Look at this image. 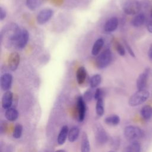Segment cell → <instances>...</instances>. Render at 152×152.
<instances>
[{"label":"cell","instance_id":"cell-7","mask_svg":"<svg viewBox=\"0 0 152 152\" xmlns=\"http://www.w3.org/2000/svg\"><path fill=\"white\" fill-rule=\"evenodd\" d=\"M94 135L96 140L99 144H104L108 141L107 134L100 125H98L96 126Z\"/></svg>","mask_w":152,"mask_h":152},{"label":"cell","instance_id":"cell-31","mask_svg":"<svg viewBox=\"0 0 152 152\" xmlns=\"http://www.w3.org/2000/svg\"><path fill=\"white\" fill-rule=\"evenodd\" d=\"M100 98H103V91L101 88H96V90L94 91V99L96 100H97L98 99H99Z\"/></svg>","mask_w":152,"mask_h":152},{"label":"cell","instance_id":"cell-5","mask_svg":"<svg viewBox=\"0 0 152 152\" xmlns=\"http://www.w3.org/2000/svg\"><path fill=\"white\" fill-rule=\"evenodd\" d=\"M122 9L127 15H135L140 11L141 5L138 0H126L123 5Z\"/></svg>","mask_w":152,"mask_h":152},{"label":"cell","instance_id":"cell-14","mask_svg":"<svg viewBox=\"0 0 152 152\" xmlns=\"http://www.w3.org/2000/svg\"><path fill=\"white\" fill-rule=\"evenodd\" d=\"M118 26V20L116 17H113L109 18L104 24V31L106 33H111L116 30Z\"/></svg>","mask_w":152,"mask_h":152},{"label":"cell","instance_id":"cell-33","mask_svg":"<svg viewBox=\"0 0 152 152\" xmlns=\"http://www.w3.org/2000/svg\"><path fill=\"white\" fill-rule=\"evenodd\" d=\"M124 43H125V47H126V49H127V50H128V52H129V53L132 56H133V57H135V54H134V52H133V50H132V49H131V48L129 46V45L127 43V42H124Z\"/></svg>","mask_w":152,"mask_h":152},{"label":"cell","instance_id":"cell-16","mask_svg":"<svg viewBox=\"0 0 152 152\" xmlns=\"http://www.w3.org/2000/svg\"><path fill=\"white\" fill-rule=\"evenodd\" d=\"M90 144L87 134L83 132L81 136V152H90Z\"/></svg>","mask_w":152,"mask_h":152},{"label":"cell","instance_id":"cell-9","mask_svg":"<svg viewBox=\"0 0 152 152\" xmlns=\"http://www.w3.org/2000/svg\"><path fill=\"white\" fill-rule=\"evenodd\" d=\"M150 72L149 68H145L144 71L140 74L137 78V88L138 90H143L145 87L147 83V80L148 77V74Z\"/></svg>","mask_w":152,"mask_h":152},{"label":"cell","instance_id":"cell-28","mask_svg":"<svg viewBox=\"0 0 152 152\" xmlns=\"http://www.w3.org/2000/svg\"><path fill=\"white\" fill-rule=\"evenodd\" d=\"M23 130V127L22 125H21L20 124H16L15 125V126L14 127V129H13V132H12L13 138H14L15 139L20 138L22 135Z\"/></svg>","mask_w":152,"mask_h":152},{"label":"cell","instance_id":"cell-12","mask_svg":"<svg viewBox=\"0 0 152 152\" xmlns=\"http://www.w3.org/2000/svg\"><path fill=\"white\" fill-rule=\"evenodd\" d=\"M13 102V93L11 91H5L2 97L1 104L4 109H8L12 106Z\"/></svg>","mask_w":152,"mask_h":152},{"label":"cell","instance_id":"cell-4","mask_svg":"<svg viewBox=\"0 0 152 152\" xmlns=\"http://www.w3.org/2000/svg\"><path fill=\"white\" fill-rule=\"evenodd\" d=\"M112 52L110 49H106L103 51L97 58L96 64L99 69H103L107 66L112 61Z\"/></svg>","mask_w":152,"mask_h":152},{"label":"cell","instance_id":"cell-10","mask_svg":"<svg viewBox=\"0 0 152 152\" xmlns=\"http://www.w3.org/2000/svg\"><path fill=\"white\" fill-rule=\"evenodd\" d=\"M12 76L9 73H5L1 75L0 79L1 88L3 91H9L11 87Z\"/></svg>","mask_w":152,"mask_h":152},{"label":"cell","instance_id":"cell-6","mask_svg":"<svg viewBox=\"0 0 152 152\" xmlns=\"http://www.w3.org/2000/svg\"><path fill=\"white\" fill-rule=\"evenodd\" d=\"M83 96H79L77 99V119L79 122H83L86 115V103Z\"/></svg>","mask_w":152,"mask_h":152},{"label":"cell","instance_id":"cell-30","mask_svg":"<svg viewBox=\"0 0 152 152\" xmlns=\"http://www.w3.org/2000/svg\"><path fill=\"white\" fill-rule=\"evenodd\" d=\"M115 47L116 51L118 53L121 55V56H124L125 54V50L124 48V46L119 43V42H116L115 44Z\"/></svg>","mask_w":152,"mask_h":152},{"label":"cell","instance_id":"cell-23","mask_svg":"<svg viewBox=\"0 0 152 152\" xmlns=\"http://www.w3.org/2000/svg\"><path fill=\"white\" fill-rule=\"evenodd\" d=\"M145 16L143 13H140L134 17L132 21L131 24L135 27H139L142 26L145 22Z\"/></svg>","mask_w":152,"mask_h":152},{"label":"cell","instance_id":"cell-17","mask_svg":"<svg viewBox=\"0 0 152 152\" xmlns=\"http://www.w3.org/2000/svg\"><path fill=\"white\" fill-rule=\"evenodd\" d=\"M5 116L8 121L13 122L17 119L18 117V112L16 109L10 107L5 110Z\"/></svg>","mask_w":152,"mask_h":152},{"label":"cell","instance_id":"cell-1","mask_svg":"<svg viewBox=\"0 0 152 152\" xmlns=\"http://www.w3.org/2000/svg\"><path fill=\"white\" fill-rule=\"evenodd\" d=\"M21 30L18 26L15 23L9 24L4 27V30L1 31V38L4 37L7 40L6 43L8 45L16 46L17 42L20 35Z\"/></svg>","mask_w":152,"mask_h":152},{"label":"cell","instance_id":"cell-27","mask_svg":"<svg viewBox=\"0 0 152 152\" xmlns=\"http://www.w3.org/2000/svg\"><path fill=\"white\" fill-rule=\"evenodd\" d=\"M102 81V77L100 74H95L90 79V86L91 88H94L97 87Z\"/></svg>","mask_w":152,"mask_h":152},{"label":"cell","instance_id":"cell-29","mask_svg":"<svg viewBox=\"0 0 152 152\" xmlns=\"http://www.w3.org/2000/svg\"><path fill=\"white\" fill-rule=\"evenodd\" d=\"M94 93L91 89L87 90L86 91H85L84 95H83V98L84 100L86 102H88L92 100L93 98H94Z\"/></svg>","mask_w":152,"mask_h":152},{"label":"cell","instance_id":"cell-2","mask_svg":"<svg viewBox=\"0 0 152 152\" xmlns=\"http://www.w3.org/2000/svg\"><path fill=\"white\" fill-rule=\"evenodd\" d=\"M149 92L145 90H139L134 93L129 99L128 104L129 106L135 107L144 103L149 97Z\"/></svg>","mask_w":152,"mask_h":152},{"label":"cell","instance_id":"cell-25","mask_svg":"<svg viewBox=\"0 0 152 152\" xmlns=\"http://www.w3.org/2000/svg\"><path fill=\"white\" fill-rule=\"evenodd\" d=\"M96 112L98 116L101 117L104 113V106L103 98H100L96 100Z\"/></svg>","mask_w":152,"mask_h":152},{"label":"cell","instance_id":"cell-19","mask_svg":"<svg viewBox=\"0 0 152 152\" xmlns=\"http://www.w3.org/2000/svg\"><path fill=\"white\" fill-rule=\"evenodd\" d=\"M80 135V129L77 126H73L69 130L68 135V141L70 142H75Z\"/></svg>","mask_w":152,"mask_h":152},{"label":"cell","instance_id":"cell-32","mask_svg":"<svg viewBox=\"0 0 152 152\" xmlns=\"http://www.w3.org/2000/svg\"><path fill=\"white\" fill-rule=\"evenodd\" d=\"M7 16V11L5 8L3 7H1L0 8V20L2 21Z\"/></svg>","mask_w":152,"mask_h":152},{"label":"cell","instance_id":"cell-15","mask_svg":"<svg viewBox=\"0 0 152 152\" xmlns=\"http://www.w3.org/2000/svg\"><path fill=\"white\" fill-rule=\"evenodd\" d=\"M68 132L69 129L67 125H65L62 126L57 137V142L59 145H63L65 142L68 138Z\"/></svg>","mask_w":152,"mask_h":152},{"label":"cell","instance_id":"cell-34","mask_svg":"<svg viewBox=\"0 0 152 152\" xmlns=\"http://www.w3.org/2000/svg\"><path fill=\"white\" fill-rule=\"evenodd\" d=\"M147 30L152 33V21H149L147 24Z\"/></svg>","mask_w":152,"mask_h":152},{"label":"cell","instance_id":"cell-21","mask_svg":"<svg viewBox=\"0 0 152 152\" xmlns=\"http://www.w3.org/2000/svg\"><path fill=\"white\" fill-rule=\"evenodd\" d=\"M121 121L120 117L115 114L111 115L105 118L104 122L108 125L111 126H116L119 124Z\"/></svg>","mask_w":152,"mask_h":152},{"label":"cell","instance_id":"cell-20","mask_svg":"<svg viewBox=\"0 0 152 152\" xmlns=\"http://www.w3.org/2000/svg\"><path fill=\"white\" fill-rule=\"evenodd\" d=\"M141 147L140 144L137 141H132L124 150V152H141Z\"/></svg>","mask_w":152,"mask_h":152},{"label":"cell","instance_id":"cell-35","mask_svg":"<svg viewBox=\"0 0 152 152\" xmlns=\"http://www.w3.org/2000/svg\"><path fill=\"white\" fill-rule=\"evenodd\" d=\"M148 56L150 60L152 61V44H151L148 50Z\"/></svg>","mask_w":152,"mask_h":152},{"label":"cell","instance_id":"cell-24","mask_svg":"<svg viewBox=\"0 0 152 152\" xmlns=\"http://www.w3.org/2000/svg\"><path fill=\"white\" fill-rule=\"evenodd\" d=\"M103 44H104V42L103 39L102 38L98 39L93 44L92 50H91L92 55L94 56L97 55L100 53V50H102L103 46Z\"/></svg>","mask_w":152,"mask_h":152},{"label":"cell","instance_id":"cell-36","mask_svg":"<svg viewBox=\"0 0 152 152\" xmlns=\"http://www.w3.org/2000/svg\"><path fill=\"white\" fill-rule=\"evenodd\" d=\"M112 144L114 147H118L119 146V141L118 140H114L112 141Z\"/></svg>","mask_w":152,"mask_h":152},{"label":"cell","instance_id":"cell-39","mask_svg":"<svg viewBox=\"0 0 152 152\" xmlns=\"http://www.w3.org/2000/svg\"><path fill=\"white\" fill-rule=\"evenodd\" d=\"M109 152H115V151H109Z\"/></svg>","mask_w":152,"mask_h":152},{"label":"cell","instance_id":"cell-37","mask_svg":"<svg viewBox=\"0 0 152 152\" xmlns=\"http://www.w3.org/2000/svg\"><path fill=\"white\" fill-rule=\"evenodd\" d=\"M55 152H66L65 150H62V149H59V150H57Z\"/></svg>","mask_w":152,"mask_h":152},{"label":"cell","instance_id":"cell-38","mask_svg":"<svg viewBox=\"0 0 152 152\" xmlns=\"http://www.w3.org/2000/svg\"><path fill=\"white\" fill-rule=\"evenodd\" d=\"M150 15H151V17H152V9L151 10V12H150Z\"/></svg>","mask_w":152,"mask_h":152},{"label":"cell","instance_id":"cell-3","mask_svg":"<svg viewBox=\"0 0 152 152\" xmlns=\"http://www.w3.org/2000/svg\"><path fill=\"white\" fill-rule=\"evenodd\" d=\"M124 134L127 140L132 141L142 138L144 135V131L140 128L134 125L126 126L124 129Z\"/></svg>","mask_w":152,"mask_h":152},{"label":"cell","instance_id":"cell-13","mask_svg":"<svg viewBox=\"0 0 152 152\" xmlns=\"http://www.w3.org/2000/svg\"><path fill=\"white\" fill-rule=\"evenodd\" d=\"M29 39V33L26 29L21 30L20 35L16 43V46L19 49H23L27 45Z\"/></svg>","mask_w":152,"mask_h":152},{"label":"cell","instance_id":"cell-11","mask_svg":"<svg viewBox=\"0 0 152 152\" xmlns=\"http://www.w3.org/2000/svg\"><path fill=\"white\" fill-rule=\"evenodd\" d=\"M20 57L19 54L16 52H13L10 53L8 59V65L9 68L14 71H15L20 64Z\"/></svg>","mask_w":152,"mask_h":152},{"label":"cell","instance_id":"cell-26","mask_svg":"<svg viewBox=\"0 0 152 152\" xmlns=\"http://www.w3.org/2000/svg\"><path fill=\"white\" fill-rule=\"evenodd\" d=\"M43 0H26V5L30 10H35L41 6Z\"/></svg>","mask_w":152,"mask_h":152},{"label":"cell","instance_id":"cell-8","mask_svg":"<svg viewBox=\"0 0 152 152\" xmlns=\"http://www.w3.org/2000/svg\"><path fill=\"white\" fill-rule=\"evenodd\" d=\"M53 11L49 8H45L41 10L37 15L36 20L39 24H43L47 23L52 17Z\"/></svg>","mask_w":152,"mask_h":152},{"label":"cell","instance_id":"cell-22","mask_svg":"<svg viewBox=\"0 0 152 152\" xmlns=\"http://www.w3.org/2000/svg\"><path fill=\"white\" fill-rule=\"evenodd\" d=\"M141 117L144 120H148L152 117V106L150 105L144 106L140 111Z\"/></svg>","mask_w":152,"mask_h":152},{"label":"cell","instance_id":"cell-18","mask_svg":"<svg viewBox=\"0 0 152 152\" xmlns=\"http://www.w3.org/2000/svg\"><path fill=\"white\" fill-rule=\"evenodd\" d=\"M87 77L86 69L84 66H80L76 72V78L79 84H82Z\"/></svg>","mask_w":152,"mask_h":152}]
</instances>
